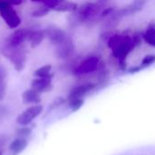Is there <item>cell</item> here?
<instances>
[{"label":"cell","mask_w":155,"mask_h":155,"mask_svg":"<svg viewBox=\"0 0 155 155\" xmlns=\"http://www.w3.org/2000/svg\"><path fill=\"white\" fill-rule=\"evenodd\" d=\"M45 31H41V30L33 31L32 30L28 41L31 43V46L33 48H35V46H37L41 44V42L45 39Z\"/></svg>","instance_id":"obj_16"},{"label":"cell","mask_w":155,"mask_h":155,"mask_svg":"<svg viewBox=\"0 0 155 155\" xmlns=\"http://www.w3.org/2000/svg\"><path fill=\"white\" fill-rule=\"evenodd\" d=\"M50 8L46 7L45 5V6H42L36 10H35L33 13H32V16L33 17H43L45 15H46L49 12H50Z\"/></svg>","instance_id":"obj_21"},{"label":"cell","mask_w":155,"mask_h":155,"mask_svg":"<svg viewBox=\"0 0 155 155\" xmlns=\"http://www.w3.org/2000/svg\"><path fill=\"white\" fill-rule=\"evenodd\" d=\"M77 9H78V5L76 3L67 0H65L64 2H63L62 4H60L59 5L54 8V10L57 12H74Z\"/></svg>","instance_id":"obj_17"},{"label":"cell","mask_w":155,"mask_h":155,"mask_svg":"<svg viewBox=\"0 0 155 155\" xmlns=\"http://www.w3.org/2000/svg\"><path fill=\"white\" fill-rule=\"evenodd\" d=\"M32 30L29 29H18L15 31L7 40V45L16 47L21 46L25 41L29 40V36Z\"/></svg>","instance_id":"obj_10"},{"label":"cell","mask_w":155,"mask_h":155,"mask_svg":"<svg viewBox=\"0 0 155 155\" xmlns=\"http://www.w3.org/2000/svg\"><path fill=\"white\" fill-rule=\"evenodd\" d=\"M104 65L97 55H89L80 62L73 71V74L78 77L94 74L96 71L104 69Z\"/></svg>","instance_id":"obj_4"},{"label":"cell","mask_w":155,"mask_h":155,"mask_svg":"<svg viewBox=\"0 0 155 155\" xmlns=\"http://www.w3.org/2000/svg\"><path fill=\"white\" fill-rule=\"evenodd\" d=\"M64 1L65 0H47L44 3V5L50 9H54V7H56L57 5H59L60 4H62Z\"/></svg>","instance_id":"obj_24"},{"label":"cell","mask_w":155,"mask_h":155,"mask_svg":"<svg viewBox=\"0 0 155 155\" xmlns=\"http://www.w3.org/2000/svg\"><path fill=\"white\" fill-rule=\"evenodd\" d=\"M84 98H74L68 100V106L71 109L72 112L78 111L83 105H84Z\"/></svg>","instance_id":"obj_19"},{"label":"cell","mask_w":155,"mask_h":155,"mask_svg":"<svg viewBox=\"0 0 155 155\" xmlns=\"http://www.w3.org/2000/svg\"><path fill=\"white\" fill-rule=\"evenodd\" d=\"M1 53L4 56L9 59L17 72H21L25 68L26 63V54L23 47H13L6 45L1 49Z\"/></svg>","instance_id":"obj_5"},{"label":"cell","mask_w":155,"mask_h":155,"mask_svg":"<svg viewBox=\"0 0 155 155\" xmlns=\"http://www.w3.org/2000/svg\"><path fill=\"white\" fill-rule=\"evenodd\" d=\"M0 155H2V153H1V152H0Z\"/></svg>","instance_id":"obj_33"},{"label":"cell","mask_w":155,"mask_h":155,"mask_svg":"<svg viewBox=\"0 0 155 155\" xmlns=\"http://www.w3.org/2000/svg\"><path fill=\"white\" fill-rule=\"evenodd\" d=\"M115 10H116V8H115V7H114V6L104 7V8L103 9V11H102V13H101L100 16H101L102 18H104V17H108V16H109V15H112Z\"/></svg>","instance_id":"obj_25"},{"label":"cell","mask_w":155,"mask_h":155,"mask_svg":"<svg viewBox=\"0 0 155 155\" xmlns=\"http://www.w3.org/2000/svg\"><path fill=\"white\" fill-rule=\"evenodd\" d=\"M43 112V106L40 104H35L26 108L15 119V122L20 126L29 125L36 117H38Z\"/></svg>","instance_id":"obj_7"},{"label":"cell","mask_w":155,"mask_h":155,"mask_svg":"<svg viewBox=\"0 0 155 155\" xmlns=\"http://www.w3.org/2000/svg\"><path fill=\"white\" fill-rule=\"evenodd\" d=\"M31 1H33V2H43V3H45L47 0H31Z\"/></svg>","instance_id":"obj_31"},{"label":"cell","mask_w":155,"mask_h":155,"mask_svg":"<svg viewBox=\"0 0 155 155\" xmlns=\"http://www.w3.org/2000/svg\"><path fill=\"white\" fill-rule=\"evenodd\" d=\"M7 3H9L11 5H19L23 3L24 0H5Z\"/></svg>","instance_id":"obj_29"},{"label":"cell","mask_w":155,"mask_h":155,"mask_svg":"<svg viewBox=\"0 0 155 155\" xmlns=\"http://www.w3.org/2000/svg\"><path fill=\"white\" fill-rule=\"evenodd\" d=\"M6 75H7L6 69L3 65H0V85L5 84V80L6 78Z\"/></svg>","instance_id":"obj_26"},{"label":"cell","mask_w":155,"mask_h":155,"mask_svg":"<svg viewBox=\"0 0 155 155\" xmlns=\"http://www.w3.org/2000/svg\"><path fill=\"white\" fill-rule=\"evenodd\" d=\"M74 52V45L70 37H66V39L57 45L55 48V55L58 59H68L73 55Z\"/></svg>","instance_id":"obj_8"},{"label":"cell","mask_w":155,"mask_h":155,"mask_svg":"<svg viewBox=\"0 0 155 155\" xmlns=\"http://www.w3.org/2000/svg\"><path fill=\"white\" fill-rule=\"evenodd\" d=\"M28 145L26 138L18 137L15 139L9 145V152L11 155H18L21 153Z\"/></svg>","instance_id":"obj_13"},{"label":"cell","mask_w":155,"mask_h":155,"mask_svg":"<svg viewBox=\"0 0 155 155\" xmlns=\"http://www.w3.org/2000/svg\"><path fill=\"white\" fill-rule=\"evenodd\" d=\"M54 75L47 77H37L32 81V89L35 90L39 94L49 92L52 89V78Z\"/></svg>","instance_id":"obj_12"},{"label":"cell","mask_w":155,"mask_h":155,"mask_svg":"<svg viewBox=\"0 0 155 155\" xmlns=\"http://www.w3.org/2000/svg\"><path fill=\"white\" fill-rule=\"evenodd\" d=\"M104 5V2L96 1V2H88L79 7L78 12L75 15V18L80 23L92 22L101 15Z\"/></svg>","instance_id":"obj_3"},{"label":"cell","mask_w":155,"mask_h":155,"mask_svg":"<svg viewBox=\"0 0 155 155\" xmlns=\"http://www.w3.org/2000/svg\"><path fill=\"white\" fill-rule=\"evenodd\" d=\"M22 99L25 104H39L41 103V96L38 92L34 89H28L22 94Z\"/></svg>","instance_id":"obj_14"},{"label":"cell","mask_w":155,"mask_h":155,"mask_svg":"<svg viewBox=\"0 0 155 155\" xmlns=\"http://www.w3.org/2000/svg\"><path fill=\"white\" fill-rule=\"evenodd\" d=\"M51 70H52V66L50 64H46V65H44L38 69H36L34 73V74L36 76V77H47V76H51V75H54V74L51 73Z\"/></svg>","instance_id":"obj_18"},{"label":"cell","mask_w":155,"mask_h":155,"mask_svg":"<svg viewBox=\"0 0 155 155\" xmlns=\"http://www.w3.org/2000/svg\"><path fill=\"white\" fill-rule=\"evenodd\" d=\"M44 31L45 34V37H47L48 40L53 45H55L63 43L67 37L65 33L62 29H60L54 25H50V26L46 27Z\"/></svg>","instance_id":"obj_11"},{"label":"cell","mask_w":155,"mask_h":155,"mask_svg":"<svg viewBox=\"0 0 155 155\" xmlns=\"http://www.w3.org/2000/svg\"><path fill=\"white\" fill-rule=\"evenodd\" d=\"M11 6L5 0H0V15L10 28H15L21 24V19Z\"/></svg>","instance_id":"obj_6"},{"label":"cell","mask_w":155,"mask_h":155,"mask_svg":"<svg viewBox=\"0 0 155 155\" xmlns=\"http://www.w3.org/2000/svg\"><path fill=\"white\" fill-rule=\"evenodd\" d=\"M65 103V99H64V98H62V97H58V98H56L54 101H53V103L50 104V106H49V108H48V110H47V113L46 114H49V112H51L52 110H54V109H56V108H58L59 106H61L62 104H64Z\"/></svg>","instance_id":"obj_23"},{"label":"cell","mask_w":155,"mask_h":155,"mask_svg":"<svg viewBox=\"0 0 155 155\" xmlns=\"http://www.w3.org/2000/svg\"><path fill=\"white\" fill-rule=\"evenodd\" d=\"M98 1H102V2H105V1H107V0H98Z\"/></svg>","instance_id":"obj_32"},{"label":"cell","mask_w":155,"mask_h":155,"mask_svg":"<svg viewBox=\"0 0 155 155\" xmlns=\"http://www.w3.org/2000/svg\"><path fill=\"white\" fill-rule=\"evenodd\" d=\"M6 108L5 107H4V106H1L0 105V118H2V117H4L5 114H6Z\"/></svg>","instance_id":"obj_30"},{"label":"cell","mask_w":155,"mask_h":155,"mask_svg":"<svg viewBox=\"0 0 155 155\" xmlns=\"http://www.w3.org/2000/svg\"><path fill=\"white\" fill-rule=\"evenodd\" d=\"M155 63V55L154 54H148L146 56H144V58L143 59L141 65L143 68H146L148 66H150L151 64H154Z\"/></svg>","instance_id":"obj_22"},{"label":"cell","mask_w":155,"mask_h":155,"mask_svg":"<svg viewBox=\"0 0 155 155\" xmlns=\"http://www.w3.org/2000/svg\"><path fill=\"white\" fill-rule=\"evenodd\" d=\"M145 4H146V0H134L128 5L124 6L123 8L118 10L116 9L111 15L107 17V20L105 21V26L108 29H112L115 27L122 18L141 11L145 5Z\"/></svg>","instance_id":"obj_2"},{"label":"cell","mask_w":155,"mask_h":155,"mask_svg":"<svg viewBox=\"0 0 155 155\" xmlns=\"http://www.w3.org/2000/svg\"><path fill=\"white\" fill-rule=\"evenodd\" d=\"M143 40L150 45L155 46V22L152 21L148 27L146 32L143 35Z\"/></svg>","instance_id":"obj_15"},{"label":"cell","mask_w":155,"mask_h":155,"mask_svg":"<svg viewBox=\"0 0 155 155\" xmlns=\"http://www.w3.org/2000/svg\"><path fill=\"white\" fill-rule=\"evenodd\" d=\"M97 87L96 83L93 82H86L81 84L74 86L68 94V100L74 98H84L87 94L94 91Z\"/></svg>","instance_id":"obj_9"},{"label":"cell","mask_w":155,"mask_h":155,"mask_svg":"<svg viewBox=\"0 0 155 155\" xmlns=\"http://www.w3.org/2000/svg\"><path fill=\"white\" fill-rule=\"evenodd\" d=\"M143 69H144V68L140 64V65H136V66L131 67V68L128 70V72H129L130 74H135V73H138L139 71H141V70H143Z\"/></svg>","instance_id":"obj_27"},{"label":"cell","mask_w":155,"mask_h":155,"mask_svg":"<svg viewBox=\"0 0 155 155\" xmlns=\"http://www.w3.org/2000/svg\"><path fill=\"white\" fill-rule=\"evenodd\" d=\"M142 43L139 35H121L114 34L110 35L107 40V45L112 50V55L116 61L126 60L128 54Z\"/></svg>","instance_id":"obj_1"},{"label":"cell","mask_w":155,"mask_h":155,"mask_svg":"<svg viewBox=\"0 0 155 155\" xmlns=\"http://www.w3.org/2000/svg\"><path fill=\"white\" fill-rule=\"evenodd\" d=\"M16 134L19 136V137H22V138H26L28 136L31 135L32 134V128L31 127H27L26 126H20L16 129L15 131Z\"/></svg>","instance_id":"obj_20"},{"label":"cell","mask_w":155,"mask_h":155,"mask_svg":"<svg viewBox=\"0 0 155 155\" xmlns=\"http://www.w3.org/2000/svg\"><path fill=\"white\" fill-rule=\"evenodd\" d=\"M5 88H6V84H5L0 85V101H2L5 98Z\"/></svg>","instance_id":"obj_28"}]
</instances>
